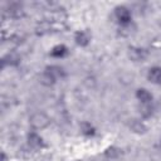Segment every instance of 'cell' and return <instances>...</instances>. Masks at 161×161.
Returning a JSON list of instances; mask_svg holds the SVG:
<instances>
[{
  "instance_id": "2e32d148",
  "label": "cell",
  "mask_w": 161,
  "mask_h": 161,
  "mask_svg": "<svg viewBox=\"0 0 161 161\" xmlns=\"http://www.w3.org/2000/svg\"><path fill=\"white\" fill-rule=\"evenodd\" d=\"M39 82L43 84V86H45V87H50V86H54L57 82L50 77V75H48L44 70H43V73L40 74V78H39Z\"/></svg>"
},
{
  "instance_id": "8992f818",
  "label": "cell",
  "mask_w": 161,
  "mask_h": 161,
  "mask_svg": "<svg viewBox=\"0 0 161 161\" xmlns=\"http://www.w3.org/2000/svg\"><path fill=\"white\" fill-rule=\"evenodd\" d=\"M20 62H21V57L19 55V53H16L14 50L8 52L1 59L3 68H5V67H18L20 64Z\"/></svg>"
},
{
  "instance_id": "5bb4252c",
  "label": "cell",
  "mask_w": 161,
  "mask_h": 161,
  "mask_svg": "<svg viewBox=\"0 0 161 161\" xmlns=\"http://www.w3.org/2000/svg\"><path fill=\"white\" fill-rule=\"evenodd\" d=\"M79 131H80V133L84 135L86 137H93V136H96V133H97L96 127H94L91 122H88V121L80 122V125H79Z\"/></svg>"
},
{
  "instance_id": "ba28073f",
  "label": "cell",
  "mask_w": 161,
  "mask_h": 161,
  "mask_svg": "<svg viewBox=\"0 0 161 161\" xmlns=\"http://www.w3.org/2000/svg\"><path fill=\"white\" fill-rule=\"evenodd\" d=\"M5 11H6V14L9 15V18L15 19V20L21 19V18L25 16V10H24L23 5L19 4V3H11V4L8 6V9H6Z\"/></svg>"
},
{
  "instance_id": "7c38bea8",
  "label": "cell",
  "mask_w": 161,
  "mask_h": 161,
  "mask_svg": "<svg viewBox=\"0 0 161 161\" xmlns=\"http://www.w3.org/2000/svg\"><path fill=\"white\" fill-rule=\"evenodd\" d=\"M135 96L140 103H152V101H153V96L147 88H138L136 91Z\"/></svg>"
},
{
  "instance_id": "4fadbf2b",
  "label": "cell",
  "mask_w": 161,
  "mask_h": 161,
  "mask_svg": "<svg viewBox=\"0 0 161 161\" xmlns=\"http://www.w3.org/2000/svg\"><path fill=\"white\" fill-rule=\"evenodd\" d=\"M137 111H138L141 119L151 118V116L153 114V107L151 103H140L137 107Z\"/></svg>"
},
{
  "instance_id": "277c9868",
  "label": "cell",
  "mask_w": 161,
  "mask_h": 161,
  "mask_svg": "<svg viewBox=\"0 0 161 161\" xmlns=\"http://www.w3.org/2000/svg\"><path fill=\"white\" fill-rule=\"evenodd\" d=\"M92 40V34L88 29H82V30H77L74 33V43L80 47V48H86L89 45Z\"/></svg>"
},
{
  "instance_id": "9c48e42d",
  "label": "cell",
  "mask_w": 161,
  "mask_h": 161,
  "mask_svg": "<svg viewBox=\"0 0 161 161\" xmlns=\"http://www.w3.org/2000/svg\"><path fill=\"white\" fill-rule=\"evenodd\" d=\"M44 72H45L48 75H50L55 82H58L59 79H62V78L65 77V70H64V68L60 67V65H58V64L47 65V67L44 68Z\"/></svg>"
},
{
  "instance_id": "7a4b0ae2",
  "label": "cell",
  "mask_w": 161,
  "mask_h": 161,
  "mask_svg": "<svg viewBox=\"0 0 161 161\" xmlns=\"http://www.w3.org/2000/svg\"><path fill=\"white\" fill-rule=\"evenodd\" d=\"M114 18L119 26H126L132 23V11L126 5H118L114 8Z\"/></svg>"
},
{
  "instance_id": "8fae6325",
  "label": "cell",
  "mask_w": 161,
  "mask_h": 161,
  "mask_svg": "<svg viewBox=\"0 0 161 161\" xmlns=\"http://www.w3.org/2000/svg\"><path fill=\"white\" fill-rule=\"evenodd\" d=\"M68 53H69V49H68V47L65 44H55L50 49L49 55L52 58H55V59H62V58L67 57Z\"/></svg>"
},
{
  "instance_id": "6da1fadb",
  "label": "cell",
  "mask_w": 161,
  "mask_h": 161,
  "mask_svg": "<svg viewBox=\"0 0 161 161\" xmlns=\"http://www.w3.org/2000/svg\"><path fill=\"white\" fill-rule=\"evenodd\" d=\"M50 117L43 111H36L29 116V126L33 128V131L44 130L50 125Z\"/></svg>"
},
{
  "instance_id": "3957f363",
  "label": "cell",
  "mask_w": 161,
  "mask_h": 161,
  "mask_svg": "<svg viewBox=\"0 0 161 161\" xmlns=\"http://www.w3.org/2000/svg\"><path fill=\"white\" fill-rule=\"evenodd\" d=\"M148 50L143 47H138V45H132L128 48L127 50V55L128 58L135 62V63H141V62H145L147 58H148Z\"/></svg>"
},
{
  "instance_id": "5b68a950",
  "label": "cell",
  "mask_w": 161,
  "mask_h": 161,
  "mask_svg": "<svg viewBox=\"0 0 161 161\" xmlns=\"http://www.w3.org/2000/svg\"><path fill=\"white\" fill-rule=\"evenodd\" d=\"M26 142L28 145L34 148V150H42L45 147V143H44V140L43 137L36 132V131H30L28 135H26Z\"/></svg>"
},
{
  "instance_id": "9a60e30c",
  "label": "cell",
  "mask_w": 161,
  "mask_h": 161,
  "mask_svg": "<svg viewBox=\"0 0 161 161\" xmlns=\"http://www.w3.org/2000/svg\"><path fill=\"white\" fill-rule=\"evenodd\" d=\"M121 153H122V150L119 147H117V146H109V147H107L104 150V156L107 158H109V160L118 158L121 156Z\"/></svg>"
},
{
  "instance_id": "52a82bcc",
  "label": "cell",
  "mask_w": 161,
  "mask_h": 161,
  "mask_svg": "<svg viewBox=\"0 0 161 161\" xmlns=\"http://www.w3.org/2000/svg\"><path fill=\"white\" fill-rule=\"evenodd\" d=\"M128 128L131 130V132H133L136 135H146L147 131H148L146 123L141 118H132V119H130Z\"/></svg>"
},
{
  "instance_id": "e0dca14e",
  "label": "cell",
  "mask_w": 161,
  "mask_h": 161,
  "mask_svg": "<svg viewBox=\"0 0 161 161\" xmlns=\"http://www.w3.org/2000/svg\"><path fill=\"white\" fill-rule=\"evenodd\" d=\"M160 147H161V138H160Z\"/></svg>"
},
{
  "instance_id": "30bf717a",
  "label": "cell",
  "mask_w": 161,
  "mask_h": 161,
  "mask_svg": "<svg viewBox=\"0 0 161 161\" xmlns=\"http://www.w3.org/2000/svg\"><path fill=\"white\" fill-rule=\"evenodd\" d=\"M146 78L152 84H161V67L160 65H152L148 68Z\"/></svg>"
}]
</instances>
